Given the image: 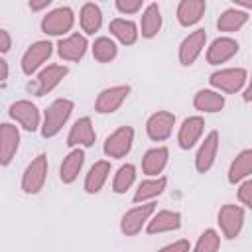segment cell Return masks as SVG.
Listing matches in <instances>:
<instances>
[{"instance_id": "cell-24", "label": "cell", "mask_w": 252, "mask_h": 252, "mask_svg": "<svg viewBox=\"0 0 252 252\" xmlns=\"http://www.w3.org/2000/svg\"><path fill=\"white\" fill-rule=\"evenodd\" d=\"M108 173H110V163L100 159V161H94L85 177V191L87 193H98L104 185V181L108 179Z\"/></svg>"}, {"instance_id": "cell-18", "label": "cell", "mask_w": 252, "mask_h": 252, "mask_svg": "<svg viewBox=\"0 0 252 252\" xmlns=\"http://www.w3.org/2000/svg\"><path fill=\"white\" fill-rule=\"evenodd\" d=\"M238 51V41L232 37H217L211 47L207 49V61L211 65H220L224 61H228L230 57H234Z\"/></svg>"}, {"instance_id": "cell-39", "label": "cell", "mask_w": 252, "mask_h": 252, "mask_svg": "<svg viewBox=\"0 0 252 252\" xmlns=\"http://www.w3.org/2000/svg\"><path fill=\"white\" fill-rule=\"evenodd\" d=\"M49 4H51V0H39V2H33V0H30V8H32V10H35V12H37V10H43V8H47Z\"/></svg>"}, {"instance_id": "cell-7", "label": "cell", "mask_w": 252, "mask_h": 252, "mask_svg": "<svg viewBox=\"0 0 252 252\" xmlns=\"http://www.w3.org/2000/svg\"><path fill=\"white\" fill-rule=\"evenodd\" d=\"M156 211V205L154 203H144L140 207H134L130 211L124 213L122 220H120V230L126 234V236H134L142 230V226L150 220V217L154 215Z\"/></svg>"}, {"instance_id": "cell-12", "label": "cell", "mask_w": 252, "mask_h": 252, "mask_svg": "<svg viewBox=\"0 0 252 252\" xmlns=\"http://www.w3.org/2000/svg\"><path fill=\"white\" fill-rule=\"evenodd\" d=\"M205 43H207V32L205 30L191 32L179 45V61H181V65H185V67L193 65L197 61V57L201 55Z\"/></svg>"}, {"instance_id": "cell-5", "label": "cell", "mask_w": 252, "mask_h": 252, "mask_svg": "<svg viewBox=\"0 0 252 252\" xmlns=\"http://www.w3.org/2000/svg\"><path fill=\"white\" fill-rule=\"evenodd\" d=\"M73 22H75L73 10L67 6H61V8L51 10L47 16H43L41 32L47 35H63L73 28Z\"/></svg>"}, {"instance_id": "cell-28", "label": "cell", "mask_w": 252, "mask_h": 252, "mask_svg": "<svg viewBox=\"0 0 252 252\" xmlns=\"http://www.w3.org/2000/svg\"><path fill=\"white\" fill-rule=\"evenodd\" d=\"M79 22H81V28H83L85 33H94V32H98L100 26H102V12H100V8H98L94 2L83 4Z\"/></svg>"}, {"instance_id": "cell-15", "label": "cell", "mask_w": 252, "mask_h": 252, "mask_svg": "<svg viewBox=\"0 0 252 252\" xmlns=\"http://www.w3.org/2000/svg\"><path fill=\"white\" fill-rule=\"evenodd\" d=\"M20 146V132L14 124H0V165H8Z\"/></svg>"}, {"instance_id": "cell-29", "label": "cell", "mask_w": 252, "mask_h": 252, "mask_svg": "<svg viewBox=\"0 0 252 252\" xmlns=\"http://www.w3.org/2000/svg\"><path fill=\"white\" fill-rule=\"evenodd\" d=\"M142 37H154L158 35V32L161 30V12H159V6L158 4H150L144 14H142Z\"/></svg>"}, {"instance_id": "cell-31", "label": "cell", "mask_w": 252, "mask_h": 252, "mask_svg": "<svg viewBox=\"0 0 252 252\" xmlns=\"http://www.w3.org/2000/svg\"><path fill=\"white\" fill-rule=\"evenodd\" d=\"M167 185V179L165 177H156V179H146L138 185L136 193H134V203H144V201H150L158 195L163 193Z\"/></svg>"}, {"instance_id": "cell-37", "label": "cell", "mask_w": 252, "mask_h": 252, "mask_svg": "<svg viewBox=\"0 0 252 252\" xmlns=\"http://www.w3.org/2000/svg\"><path fill=\"white\" fill-rule=\"evenodd\" d=\"M158 252H189V242L181 238V240H175V242H171V244L159 248Z\"/></svg>"}, {"instance_id": "cell-25", "label": "cell", "mask_w": 252, "mask_h": 252, "mask_svg": "<svg viewBox=\"0 0 252 252\" xmlns=\"http://www.w3.org/2000/svg\"><path fill=\"white\" fill-rule=\"evenodd\" d=\"M193 106L201 112H219L224 106V96L217 91L201 89L193 98Z\"/></svg>"}, {"instance_id": "cell-6", "label": "cell", "mask_w": 252, "mask_h": 252, "mask_svg": "<svg viewBox=\"0 0 252 252\" xmlns=\"http://www.w3.org/2000/svg\"><path fill=\"white\" fill-rule=\"evenodd\" d=\"M130 94V85H116V87H108L104 91H100V94L94 100V110L100 114H110L116 112L122 102L126 100V96Z\"/></svg>"}, {"instance_id": "cell-30", "label": "cell", "mask_w": 252, "mask_h": 252, "mask_svg": "<svg viewBox=\"0 0 252 252\" xmlns=\"http://www.w3.org/2000/svg\"><path fill=\"white\" fill-rule=\"evenodd\" d=\"M246 22H248V12H242V10H236V8H228L219 16L217 28H219V32H228L230 33V32L240 30Z\"/></svg>"}, {"instance_id": "cell-41", "label": "cell", "mask_w": 252, "mask_h": 252, "mask_svg": "<svg viewBox=\"0 0 252 252\" xmlns=\"http://www.w3.org/2000/svg\"><path fill=\"white\" fill-rule=\"evenodd\" d=\"M250 94H252V87L248 85V87H246V91H244V100H246V102L250 100Z\"/></svg>"}, {"instance_id": "cell-10", "label": "cell", "mask_w": 252, "mask_h": 252, "mask_svg": "<svg viewBox=\"0 0 252 252\" xmlns=\"http://www.w3.org/2000/svg\"><path fill=\"white\" fill-rule=\"evenodd\" d=\"M173 124H175V114L173 112H167V110H159V112H154L148 118L146 132H148L150 140L161 142V140H167L171 136Z\"/></svg>"}, {"instance_id": "cell-3", "label": "cell", "mask_w": 252, "mask_h": 252, "mask_svg": "<svg viewBox=\"0 0 252 252\" xmlns=\"http://www.w3.org/2000/svg\"><path fill=\"white\" fill-rule=\"evenodd\" d=\"M69 73V69L65 65H47L43 71H39V75L28 85V91L35 96H43L47 93H51Z\"/></svg>"}, {"instance_id": "cell-23", "label": "cell", "mask_w": 252, "mask_h": 252, "mask_svg": "<svg viewBox=\"0 0 252 252\" xmlns=\"http://www.w3.org/2000/svg\"><path fill=\"white\" fill-rule=\"evenodd\" d=\"M85 163V152L83 150H73L65 156L63 163H61V169H59V177L63 183H73L77 177H79V171Z\"/></svg>"}, {"instance_id": "cell-4", "label": "cell", "mask_w": 252, "mask_h": 252, "mask_svg": "<svg viewBox=\"0 0 252 252\" xmlns=\"http://www.w3.org/2000/svg\"><path fill=\"white\" fill-rule=\"evenodd\" d=\"M248 81V73L242 67H230V69H220L215 71L209 79V83L224 93H238Z\"/></svg>"}, {"instance_id": "cell-20", "label": "cell", "mask_w": 252, "mask_h": 252, "mask_svg": "<svg viewBox=\"0 0 252 252\" xmlns=\"http://www.w3.org/2000/svg\"><path fill=\"white\" fill-rule=\"evenodd\" d=\"M207 10L205 0H181L177 6V22L181 26H193L197 24Z\"/></svg>"}, {"instance_id": "cell-17", "label": "cell", "mask_w": 252, "mask_h": 252, "mask_svg": "<svg viewBox=\"0 0 252 252\" xmlns=\"http://www.w3.org/2000/svg\"><path fill=\"white\" fill-rule=\"evenodd\" d=\"M203 130H205V120L201 116H189V118H185L183 124H181V128H179V134H177L179 148L181 150L193 148L199 142Z\"/></svg>"}, {"instance_id": "cell-13", "label": "cell", "mask_w": 252, "mask_h": 252, "mask_svg": "<svg viewBox=\"0 0 252 252\" xmlns=\"http://www.w3.org/2000/svg\"><path fill=\"white\" fill-rule=\"evenodd\" d=\"M10 116L28 132H35L39 128V110L30 100H16L10 106Z\"/></svg>"}, {"instance_id": "cell-11", "label": "cell", "mask_w": 252, "mask_h": 252, "mask_svg": "<svg viewBox=\"0 0 252 252\" xmlns=\"http://www.w3.org/2000/svg\"><path fill=\"white\" fill-rule=\"evenodd\" d=\"M51 51H53V45L49 41H35V43H32L26 49V53L22 55V71L26 75L35 73L49 59Z\"/></svg>"}, {"instance_id": "cell-22", "label": "cell", "mask_w": 252, "mask_h": 252, "mask_svg": "<svg viewBox=\"0 0 252 252\" xmlns=\"http://www.w3.org/2000/svg\"><path fill=\"white\" fill-rule=\"evenodd\" d=\"M167 158H169V152L163 146L148 150L144 154V158H142V171L146 175H158V173H161L163 167L167 165Z\"/></svg>"}, {"instance_id": "cell-14", "label": "cell", "mask_w": 252, "mask_h": 252, "mask_svg": "<svg viewBox=\"0 0 252 252\" xmlns=\"http://www.w3.org/2000/svg\"><path fill=\"white\" fill-rule=\"evenodd\" d=\"M217 152H219V132L213 130L207 134V138L203 140L197 156H195V167L199 173H207L213 163H215V158H217Z\"/></svg>"}, {"instance_id": "cell-8", "label": "cell", "mask_w": 252, "mask_h": 252, "mask_svg": "<svg viewBox=\"0 0 252 252\" xmlns=\"http://www.w3.org/2000/svg\"><path fill=\"white\" fill-rule=\"evenodd\" d=\"M132 142H134V130L130 126H120L104 140V154L114 159L124 158L132 150Z\"/></svg>"}, {"instance_id": "cell-35", "label": "cell", "mask_w": 252, "mask_h": 252, "mask_svg": "<svg viewBox=\"0 0 252 252\" xmlns=\"http://www.w3.org/2000/svg\"><path fill=\"white\" fill-rule=\"evenodd\" d=\"M142 8V0H116V10L120 14H136Z\"/></svg>"}, {"instance_id": "cell-36", "label": "cell", "mask_w": 252, "mask_h": 252, "mask_svg": "<svg viewBox=\"0 0 252 252\" xmlns=\"http://www.w3.org/2000/svg\"><path fill=\"white\" fill-rule=\"evenodd\" d=\"M238 199L244 207H252V179H246L238 189Z\"/></svg>"}, {"instance_id": "cell-38", "label": "cell", "mask_w": 252, "mask_h": 252, "mask_svg": "<svg viewBox=\"0 0 252 252\" xmlns=\"http://www.w3.org/2000/svg\"><path fill=\"white\" fill-rule=\"evenodd\" d=\"M12 47V37L6 30H0V53H6Z\"/></svg>"}, {"instance_id": "cell-1", "label": "cell", "mask_w": 252, "mask_h": 252, "mask_svg": "<svg viewBox=\"0 0 252 252\" xmlns=\"http://www.w3.org/2000/svg\"><path fill=\"white\" fill-rule=\"evenodd\" d=\"M71 112H73V100H69V98L53 100L45 110L43 124H41V136L43 138H53L55 134H59L63 124L69 120Z\"/></svg>"}, {"instance_id": "cell-2", "label": "cell", "mask_w": 252, "mask_h": 252, "mask_svg": "<svg viewBox=\"0 0 252 252\" xmlns=\"http://www.w3.org/2000/svg\"><path fill=\"white\" fill-rule=\"evenodd\" d=\"M47 179V156L39 154L32 159V163L26 167L24 175H22V189L28 195H35L43 189Z\"/></svg>"}, {"instance_id": "cell-33", "label": "cell", "mask_w": 252, "mask_h": 252, "mask_svg": "<svg viewBox=\"0 0 252 252\" xmlns=\"http://www.w3.org/2000/svg\"><path fill=\"white\" fill-rule=\"evenodd\" d=\"M134 179H136V167L132 163L120 165L116 175H114V181H112L114 193H126L130 189V185L134 183Z\"/></svg>"}, {"instance_id": "cell-26", "label": "cell", "mask_w": 252, "mask_h": 252, "mask_svg": "<svg viewBox=\"0 0 252 252\" xmlns=\"http://www.w3.org/2000/svg\"><path fill=\"white\" fill-rule=\"evenodd\" d=\"M252 173V150H242L228 167V181L238 183Z\"/></svg>"}, {"instance_id": "cell-16", "label": "cell", "mask_w": 252, "mask_h": 252, "mask_svg": "<svg viewBox=\"0 0 252 252\" xmlns=\"http://www.w3.org/2000/svg\"><path fill=\"white\" fill-rule=\"evenodd\" d=\"M96 140V134H94V128H93V122L89 116H83L79 118L71 130H69V136H67V146L75 148V146H83V148H91Z\"/></svg>"}, {"instance_id": "cell-19", "label": "cell", "mask_w": 252, "mask_h": 252, "mask_svg": "<svg viewBox=\"0 0 252 252\" xmlns=\"http://www.w3.org/2000/svg\"><path fill=\"white\" fill-rule=\"evenodd\" d=\"M87 51V39L81 33H71L57 43V53L65 61H79Z\"/></svg>"}, {"instance_id": "cell-32", "label": "cell", "mask_w": 252, "mask_h": 252, "mask_svg": "<svg viewBox=\"0 0 252 252\" xmlns=\"http://www.w3.org/2000/svg\"><path fill=\"white\" fill-rule=\"evenodd\" d=\"M116 53H118V47H116V43L110 37H96L94 39V43H93V55H94L96 61L108 63V61H112L116 57Z\"/></svg>"}, {"instance_id": "cell-34", "label": "cell", "mask_w": 252, "mask_h": 252, "mask_svg": "<svg viewBox=\"0 0 252 252\" xmlns=\"http://www.w3.org/2000/svg\"><path fill=\"white\" fill-rule=\"evenodd\" d=\"M219 246H220V236H219V232L213 230V228H207L205 232H201V236H199V240H197L193 252H217Z\"/></svg>"}, {"instance_id": "cell-27", "label": "cell", "mask_w": 252, "mask_h": 252, "mask_svg": "<svg viewBox=\"0 0 252 252\" xmlns=\"http://www.w3.org/2000/svg\"><path fill=\"white\" fill-rule=\"evenodd\" d=\"M108 30H110V33H112L120 43H124V45H132V43H136V39H138V28H136V24L130 22V20L116 18V20L110 22Z\"/></svg>"}, {"instance_id": "cell-40", "label": "cell", "mask_w": 252, "mask_h": 252, "mask_svg": "<svg viewBox=\"0 0 252 252\" xmlns=\"http://www.w3.org/2000/svg\"><path fill=\"white\" fill-rule=\"evenodd\" d=\"M6 79H8V63L0 57V85H2Z\"/></svg>"}, {"instance_id": "cell-9", "label": "cell", "mask_w": 252, "mask_h": 252, "mask_svg": "<svg viewBox=\"0 0 252 252\" xmlns=\"http://www.w3.org/2000/svg\"><path fill=\"white\" fill-rule=\"evenodd\" d=\"M244 224V209L238 205H224L219 211V226L226 238H236Z\"/></svg>"}, {"instance_id": "cell-21", "label": "cell", "mask_w": 252, "mask_h": 252, "mask_svg": "<svg viewBox=\"0 0 252 252\" xmlns=\"http://www.w3.org/2000/svg\"><path fill=\"white\" fill-rule=\"evenodd\" d=\"M181 226V215L177 211H159L158 215H154V219L148 220V232L150 234H158V232H169V230H177Z\"/></svg>"}]
</instances>
